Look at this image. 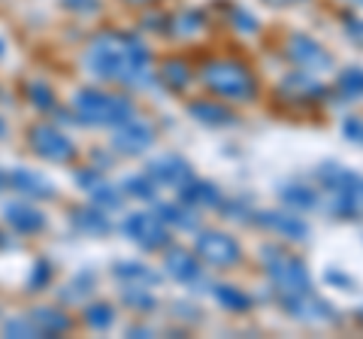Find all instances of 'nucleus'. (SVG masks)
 Wrapping results in <instances>:
<instances>
[{
	"mask_svg": "<svg viewBox=\"0 0 363 339\" xmlns=\"http://www.w3.org/2000/svg\"><path fill=\"white\" fill-rule=\"evenodd\" d=\"M88 67L94 76L124 85H149L152 82V52L133 33H100L88 49Z\"/></svg>",
	"mask_w": 363,
	"mask_h": 339,
	"instance_id": "f257e3e1",
	"label": "nucleus"
},
{
	"mask_svg": "<svg viewBox=\"0 0 363 339\" xmlns=\"http://www.w3.org/2000/svg\"><path fill=\"white\" fill-rule=\"evenodd\" d=\"M260 267H264L269 285L276 288L279 297H294V294L312 291V279H309V269H306V261L285 245L269 243L260 248Z\"/></svg>",
	"mask_w": 363,
	"mask_h": 339,
	"instance_id": "f03ea898",
	"label": "nucleus"
},
{
	"mask_svg": "<svg viewBox=\"0 0 363 339\" xmlns=\"http://www.w3.org/2000/svg\"><path fill=\"white\" fill-rule=\"evenodd\" d=\"M200 82L209 88L212 94L221 100H233V104H248L257 97V79L245 64L230 58H215L206 61L200 70Z\"/></svg>",
	"mask_w": 363,
	"mask_h": 339,
	"instance_id": "7ed1b4c3",
	"label": "nucleus"
},
{
	"mask_svg": "<svg viewBox=\"0 0 363 339\" xmlns=\"http://www.w3.org/2000/svg\"><path fill=\"white\" fill-rule=\"evenodd\" d=\"M318 182L330 191V209L345 221L363 218V176L339 167L336 161L318 167Z\"/></svg>",
	"mask_w": 363,
	"mask_h": 339,
	"instance_id": "20e7f679",
	"label": "nucleus"
},
{
	"mask_svg": "<svg viewBox=\"0 0 363 339\" xmlns=\"http://www.w3.org/2000/svg\"><path fill=\"white\" fill-rule=\"evenodd\" d=\"M73 109L85 124H104V128H118L121 121L133 118V104L128 97L104 91H79L73 97Z\"/></svg>",
	"mask_w": 363,
	"mask_h": 339,
	"instance_id": "39448f33",
	"label": "nucleus"
},
{
	"mask_svg": "<svg viewBox=\"0 0 363 339\" xmlns=\"http://www.w3.org/2000/svg\"><path fill=\"white\" fill-rule=\"evenodd\" d=\"M194 252L203 264L209 267H218V269H227V267H236L242 261V245L240 240H233L230 233L224 230H203L194 243Z\"/></svg>",
	"mask_w": 363,
	"mask_h": 339,
	"instance_id": "423d86ee",
	"label": "nucleus"
},
{
	"mask_svg": "<svg viewBox=\"0 0 363 339\" xmlns=\"http://www.w3.org/2000/svg\"><path fill=\"white\" fill-rule=\"evenodd\" d=\"M285 58L303 73H318V70H330L333 67V55L318 40L306 37V33H291L285 40Z\"/></svg>",
	"mask_w": 363,
	"mask_h": 339,
	"instance_id": "0eeeda50",
	"label": "nucleus"
},
{
	"mask_svg": "<svg viewBox=\"0 0 363 339\" xmlns=\"http://www.w3.org/2000/svg\"><path fill=\"white\" fill-rule=\"evenodd\" d=\"M276 94L279 100H285V104L291 106H303V109H309V106H321L327 97H330V91L321 85V82H315V79L309 73H288L285 79L279 82L276 88Z\"/></svg>",
	"mask_w": 363,
	"mask_h": 339,
	"instance_id": "6e6552de",
	"label": "nucleus"
},
{
	"mask_svg": "<svg viewBox=\"0 0 363 339\" xmlns=\"http://www.w3.org/2000/svg\"><path fill=\"white\" fill-rule=\"evenodd\" d=\"M124 233L130 240L145 248V252H157V248L169 245V230L161 221V216H152V212H133V216L124 218Z\"/></svg>",
	"mask_w": 363,
	"mask_h": 339,
	"instance_id": "1a4fd4ad",
	"label": "nucleus"
},
{
	"mask_svg": "<svg viewBox=\"0 0 363 339\" xmlns=\"http://www.w3.org/2000/svg\"><path fill=\"white\" fill-rule=\"evenodd\" d=\"M279 300H281V306L288 309L291 318H297V321H306V324H336L339 321L333 303L318 297L315 291L294 294V297H279Z\"/></svg>",
	"mask_w": 363,
	"mask_h": 339,
	"instance_id": "9d476101",
	"label": "nucleus"
},
{
	"mask_svg": "<svg viewBox=\"0 0 363 339\" xmlns=\"http://www.w3.org/2000/svg\"><path fill=\"white\" fill-rule=\"evenodd\" d=\"M30 145L33 152L45 161H58V164H70L76 157V145L64 137L61 130L49 128V124H40V128L30 130Z\"/></svg>",
	"mask_w": 363,
	"mask_h": 339,
	"instance_id": "9b49d317",
	"label": "nucleus"
},
{
	"mask_svg": "<svg viewBox=\"0 0 363 339\" xmlns=\"http://www.w3.org/2000/svg\"><path fill=\"white\" fill-rule=\"evenodd\" d=\"M155 143V130L152 124H145L140 118H128L121 121L116 133H112V149L121 155H143L145 149H152Z\"/></svg>",
	"mask_w": 363,
	"mask_h": 339,
	"instance_id": "f8f14e48",
	"label": "nucleus"
},
{
	"mask_svg": "<svg viewBox=\"0 0 363 339\" xmlns=\"http://www.w3.org/2000/svg\"><path fill=\"white\" fill-rule=\"evenodd\" d=\"M255 216V212H252ZM255 224H260V228H267L272 233H279L281 240H306L309 236V224H306L300 216H294V212H276V209H260L257 216L252 218Z\"/></svg>",
	"mask_w": 363,
	"mask_h": 339,
	"instance_id": "ddd939ff",
	"label": "nucleus"
},
{
	"mask_svg": "<svg viewBox=\"0 0 363 339\" xmlns=\"http://www.w3.org/2000/svg\"><path fill=\"white\" fill-rule=\"evenodd\" d=\"M149 176H152V182L155 185H169V188H182L185 182H191V167L185 157H179V155H164V157H157V161L149 164Z\"/></svg>",
	"mask_w": 363,
	"mask_h": 339,
	"instance_id": "4468645a",
	"label": "nucleus"
},
{
	"mask_svg": "<svg viewBox=\"0 0 363 339\" xmlns=\"http://www.w3.org/2000/svg\"><path fill=\"white\" fill-rule=\"evenodd\" d=\"M164 267H167V273L173 276L176 282H185V285L197 282L200 273H203L200 257H194L191 252H185V248H169L167 257H164Z\"/></svg>",
	"mask_w": 363,
	"mask_h": 339,
	"instance_id": "2eb2a0df",
	"label": "nucleus"
},
{
	"mask_svg": "<svg viewBox=\"0 0 363 339\" xmlns=\"http://www.w3.org/2000/svg\"><path fill=\"white\" fill-rule=\"evenodd\" d=\"M179 197L188 203V206H206V209H218L224 197L215 182H197V179H191L179 188Z\"/></svg>",
	"mask_w": 363,
	"mask_h": 339,
	"instance_id": "dca6fc26",
	"label": "nucleus"
},
{
	"mask_svg": "<svg viewBox=\"0 0 363 339\" xmlns=\"http://www.w3.org/2000/svg\"><path fill=\"white\" fill-rule=\"evenodd\" d=\"M188 112L200 124H209V128H227V124H236V112L227 109L224 104H215V100H194V104L188 106Z\"/></svg>",
	"mask_w": 363,
	"mask_h": 339,
	"instance_id": "f3484780",
	"label": "nucleus"
},
{
	"mask_svg": "<svg viewBox=\"0 0 363 339\" xmlns=\"http://www.w3.org/2000/svg\"><path fill=\"white\" fill-rule=\"evenodd\" d=\"M79 185H85V191L91 194V200L100 203L104 209H118L121 206V194L112 185H106L104 179H100L97 173H79Z\"/></svg>",
	"mask_w": 363,
	"mask_h": 339,
	"instance_id": "a211bd4d",
	"label": "nucleus"
},
{
	"mask_svg": "<svg viewBox=\"0 0 363 339\" xmlns=\"http://www.w3.org/2000/svg\"><path fill=\"white\" fill-rule=\"evenodd\" d=\"M6 182L13 185L16 191H21V194H30V197H52L55 194L49 179L30 173V170H16L13 176H6Z\"/></svg>",
	"mask_w": 363,
	"mask_h": 339,
	"instance_id": "6ab92c4d",
	"label": "nucleus"
},
{
	"mask_svg": "<svg viewBox=\"0 0 363 339\" xmlns=\"http://www.w3.org/2000/svg\"><path fill=\"white\" fill-rule=\"evenodd\" d=\"M279 197L285 206H291L294 212H309L318 206V191H312L309 185H300V182H288L279 188Z\"/></svg>",
	"mask_w": 363,
	"mask_h": 339,
	"instance_id": "aec40b11",
	"label": "nucleus"
},
{
	"mask_svg": "<svg viewBox=\"0 0 363 339\" xmlns=\"http://www.w3.org/2000/svg\"><path fill=\"white\" fill-rule=\"evenodd\" d=\"M167 30H173L182 40L197 37V33L206 30V13H200V9H185V13H179L173 21H169Z\"/></svg>",
	"mask_w": 363,
	"mask_h": 339,
	"instance_id": "412c9836",
	"label": "nucleus"
},
{
	"mask_svg": "<svg viewBox=\"0 0 363 339\" xmlns=\"http://www.w3.org/2000/svg\"><path fill=\"white\" fill-rule=\"evenodd\" d=\"M6 218L21 233H37L43 228V212H37L33 206H25V203H13V206H6Z\"/></svg>",
	"mask_w": 363,
	"mask_h": 339,
	"instance_id": "4be33fe9",
	"label": "nucleus"
},
{
	"mask_svg": "<svg viewBox=\"0 0 363 339\" xmlns=\"http://www.w3.org/2000/svg\"><path fill=\"white\" fill-rule=\"evenodd\" d=\"M161 82L169 88V91H185L188 82H191V67L182 61V58H169L161 64Z\"/></svg>",
	"mask_w": 363,
	"mask_h": 339,
	"instance_id": "5701e85b",
	"label": "nucleus"
},
{
	"mask_svg": "<svg viewBox=\"0 0 363 339\" xmlns=\"http://www.w3.org/2000/svg\"><path fill=\"white\" fill-rule=\"evenodd\" d=\"M30 321L37 324L40 336H52V333H67L73 327V321L67 318L64 312H55V309H37L30 315Z\"/></svg>",
	"mask_w": 363,
	"mask_h": 339,
	"instance_id": "b1692460",
	"label": "nucleus"
},
{
	"mask_svg": "<svg viewBox=\"0 0 363 339\" xmlns=\"http://www.w3.org/2000/svg\"><path fill=\"white\" fill-rule=\"evenodd\" d=\"M157 216H161L164 224H173V228L197 230V216L182 206V203H161V206H157Z\"/></svg>",
	"mask_w": 363,
	"mask_h": 339,
	"instance_id": "393cba45",
	"label": "nucleus"
},
{
	"mask_svg": "<svg viewBox=\"0 0 363 339\" xmlns=\"http://www.w3.org/2000/svg\"><path fill=\"white\" fill-rule=\"evenodd\" d=\"M212 297L218 300L224 309H230V312H248V309H252V297H248L245 291H240L236 285H215Z\"/></svg>",
	"mask_w": 363,
	"mask_h": 339,
	"instance_id": "a878e982",
	"label": "nucleus"
},
{
	"mask_svg": "<svg viewBox=\"0 0 363 339\" xmlns=\"http://www.w3.org/2000/svg\"><path fill=\"white\" fill-rule=\"evenodd\" d=\"M336 91L348 97V100H360L363 97V67H348L336 76Z\"/></svg>",
	"mask_w": 363,
	"mask_h": 339,
	"instance_id": "bb28decb",
	"label": "nucleus"
},
{
	"mask_svg": "<svg viewBox=\"0 0 363 339\" xmlns=\"http://www.w3.org/2000/svg\"><path fill=\"white\" fill-rule=\"evenodd\" d=\"M73 221H76V228L85 230V233H106L109 230L106 216H100L97 209H76Z\"/></svg>",
	"mask_w": 363,
	"mask_h": 339,
	"instance_id": "cd10ccee",
	"label": "nucleus"
},
{
	"mask_svg": "<svg viewBox=\"0 0 363 339\" xmlns=\"http://www.w3.org/2000/svg\"><path fill=\"white\" fill-rule=\"evenodd\" d=\"M116 276L118 279H130L133 285H149V282H157V273H152V269L143 267V264H130V261L116 264Z\"/></svg>",
	"mask_w": 363,
	"mask_h": 339,
	"instance_id": "c85d7f7f",
	"label": "nucleus"
},
{
	"mask_svg": "<svg viewBox=\"0 0 363 339\" xmlns=\"http://www.w3.org/2000/svg\"><path fill=\"white\" fill-rule=\"evenodd\" d=\"M85 321H88V327H94V330H106V327L116 321V315H112V306H106V303H94V306L85 309Z\"/></svg>",
	"mask_w": 363,
	"mask_h": 339,
	"instance_id": "c756f323",
	"label": "nucleus"
},
{
	"mask_svg": "<svg viewBox=\"0 0 363 339\" xmlns=\"http://www.w3.org/2000/svg\"><path fill=\"white\" fill-rule=\"evenodd\" d=\"M124 303L133 306V309H152L155 297L149 294V288H145V285H128V288H124Z\"/></svg>",
	"mask_w": 363,
	"mask_h": 339,
	"instance_id": "7c9ffc66",
	"label": "nucleus"
},
{
	"mask_svg": "<svg viewBox=\"0 0 363 339\" xmlns=\"http://www.w3.org/2000/svg\"><path fill=\"white\" fill-rule=\"evenodd\" d=\"M227 18H230V25L236 30H242V33H255L260 25H257V18L252 13H245L242 6H227Z\"/></svg>",
	"mask_w": 363,
	"mask_h": 339,
	"instance_id": "2f4dec72",
	"label": "nucleus"
},
{
	"mask_svg": "<svg viewBox=\"0 0 363 339\" xmlns=\"http://www.w3.org/2000/svg\"><path fill=\"white\" fill-rule=\"evenodd\" d=\"M124 188H128V194L140 197V200H152L157 185L152 182V176H130L128 182H124Z\"/></svg>",
	"mask_w": 363,
	"mask_h": 339,
	"instance_id": "473e14b6",
	"label": "nucleus"
},
{
	"mask_svg": "<svg viewBox=\"0 0 363 339\" xmlns=\"http://www.w3.org/2000/svg\"><path fill=\"white\" fill-rule=\"evenodd\" d=\"M324 282H327L330 288H339V291H354V285H357V282L351 279L348 273H342V269H336V267L327 269V273H324Z\"/></svg>",
	"mask_w": 363,
	"mask_h": 339,
	"instance_id": "72a5a7b5",
	"label": "nucleus"
},
{
	"mask_svg": "<svg viewBox=\"0 0 363 339\" xmlns=\"http://www.w3.org/2000/svg\"><path fill=\"white\" fill-rule=\"evenodd\" d=\"M342 133H345L351 143L363 145V116H348V118L342 121Z\"/></svg>",
	"mask_w": 363,
	"mask_h": 339,
	"instance_id": "f704fd0d",
	"label": "nucleus"
},
{
	"mask_svg": "<svg viewBox=\"0 0 363 339\" xmlns=\"http://www.w3.org/2000/svg\"><path fill=\"white\" fill-rule=\"evenodd\" d=\"M6 333H9V336H40L37 324H33L30 318H16V321H9V324H6Z\"/></svg>",
	"mask_w": 363,
	"mask_h": 339,
	"instance_id": "c9c22d12",
	"label": "nucleus"
},
{
	"mask_svg": "<svg viewBox=\"0 0 363 339\" xmlns=\"http://www.w3.org/2000/svg\"><path fill=\"white\" fill-rule=\"evenodd\" d=\"M345 37L363 49V18H348L345 21Z\"/></svg>",
	"mask_w": 363,
	"mask_h": 339,
	"instance_id": "e433bc0d",
	"label": "nucleus"
},
{
	"mask_svg": "<svg viewBox=\"0 0 363 339\" xmlns=\"http://www.w3.org/2000/svg\"><path fill=\"white\" fill-rule=\"evenodd\" d=\"M30 100H33V104H37L40 109H49V106L55 104V97H52V91H49L45 85H33V88H30Z\"/></svg>",
	"mask_w": 363,
	"mask_h": 339,
	"instance_id": "4c0bfd02",
	"label": "nucleus"
},
{
	"mask_svg": "<svg viewBox=\"0 0 363 339\" xmlns=\"http://www.w3.org/2000/svg\"><path fill=\"white\" fill-rule=\"evenodd\" d=\"M64 6L79 9V13H94V9H97L100 4H97V0H64Z\"/></svg>",
	"mask_w": 363,
	"mask_h": 339,
	"instance_id": "58836bf2",
	"label": "nucleus"
},
{
	"mask_svg": "<svg viewBox=\"0 0 363 339\" xmlns=\"http://www.w3.org/2000/svg\"><path fill=\"white\" fill-rule=\"evenodd\" d=\"M49 276H52L49 264H45V261H40V273H37V269H33V285H43V282L49 279Z\"/></svg>",
	"mask_w": 363,
	"mask_h": 339,
	"instance_id": "ea45409f",
	"label": "nucleus"
},
{
	"mask_svg": "<svg viewBox=\"0 0 363 339\" xmlns=\"http://www.w3.org/2000/svg\"><path fill=\"white\" fill-rule=\"evenodd\" d=\"M267 6H294V4H303V0H264Z\"/></svg>",
	"mask_w": 363,
	"mask_h": 339,
	"instance_id": "a19ab883",
	"label": "nucleus"
},
{
	"mask_svg": "<svg viewBox=\"0 0 363 339\" xmlns=\"http://www.w3.org/2000/svg\"><path fill=\"white\" fill-rule=\"evenodd\" d=\"M128 4H133V6H143V4H155V0H128Z\"/></svg>",
	"mask_w": 363,
	"mask_h": 339,
	"instance_id": "79ce46f5",
	"label": "nucleus"
},
{
	"mask_svg": "<svg viewBox=\"0 0 363 339\" xmlns=\"http://www.w3.org/2000/svg\"><path fill=\"white\" fill-rule=\"evenodd\" d=\"M354 318H357V324H363V306H360V309L354 312Z\"/></svg>",
	"mask_w": 363,
	"mask_h": 339,
	"instance_id": "37998d69",
	"label": "nucleus"
},
{
	"mask_svg": "<svg viewBox=\"0 0 363 339\" xmlns=\"http://www.w3.org/2000/svg\"><path fill=\"white\" fill-rule=\"evenodd\" d=\"M6 185V173H0V188H4Z\"/></svg>",
	"mask_w": 363,
	"mask_h": 339,
	"instance_id": "c03bdc74",
	"label": "nucleus"
},
{
	"mask_svg": "<svg viewBox=\"0 0 363 339\" xmlns=\"http://www.w3.org/2000/svg\"><path fill=\"white\" fill-rule=\"evenodd\" d=\"M354 4H360V6H363V0H354Z\"/></svg>",
	"mask_w": 363,
	"mask_h": 339,
	"instance_id": "a18cd8bd",
	"label": "nucleus"
}]
</instances>
